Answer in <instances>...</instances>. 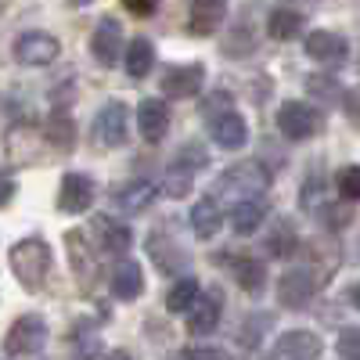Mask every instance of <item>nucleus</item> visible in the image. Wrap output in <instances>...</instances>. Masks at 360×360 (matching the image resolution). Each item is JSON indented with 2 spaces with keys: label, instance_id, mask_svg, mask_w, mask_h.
<instances>
[{
  "label": "nucleus",
  "instance_id": "37998d69",
  "mask_svg": "<svg viewBox=\"0 0 360 360\" xmlns=\"http://www.w3.org/2000/svg\"><path fill=\"white\" fill-rule=\"evenodd\" d=\"M72 4H76V8H83V4H90V0H72Z\"/></svg>",
  "mask_w": 360,
  "mask_h": 360
},
{
  "label": "nucleus",
  "instance_id": "a878e982",
  "mask_svg": "<svg viewBox=\"0 0 360 360\" xmlns=\"http://www.w3.org/2000/svg\"><path fill=\"white\" fill-rule=\"evenodd\" d=\"M152 65H155V47H152V40L134 37L130 47H127V72H130L134 79H144L148 72H152Z\"/></svg>",
  "mask_w": 360,
  "mask_h": 360
},
{
  "label": "nucleus",
  "instance_id": "58836bf2",
  "mask_svg": "<svg viewBox=\"0 0 360 360\" xmlns=\"http://www.w3.org/2000/svg\"><path fill=\"white\" fill-rule=\"evenodd\" d=\"M15 198V180H11V173H0V205H8Z\"/></svg>",
  "mask_w": 360,
  "mask_h": 360
},
{
  "label": "nucleus",
  "instance_id": "4c0bfd02",
  "mask_svg": "<svg viewBox=\"0 0 360 360\" xmlns=\"http://www.w3.org/2000/svg\"><path fill=\"white\" fill-rule=\"evenodd\" d=\"M159 4H162V0H123V8H127L130 15H137V18L155 15V11H159Z\"/></svg>",
  "mask_w": 360,
  "mask_h": 360
},
{
  "label": "nucleus",
  "instance_id": "e433bc0d",
  "mask_svg": "<svg viewBox=\"0 0 360 360\" xmlns=\"http://www.w3.org/2000/svg\"><path fill=\"white\" fill-rule=\"evenodd\" d=\"M342 108H346V115H349V123L360 130V86H353V90H346V98H342Z\"/></svg>",
  "mask_w": 360,
  "mask_h": 360
},
{
  "label": "nucleus",
  "instance_id": "bb28decb",
  "mask_svg": "<svg viewBox=\"0 0 360 360\" xmlns=\"http://www.w3.org/2000/svg\"><path fill=\"white\" fill-rule=\"evenodd\" d=\"M148 252H152V259L159 263V270H166V274H173V270H180L188 263V256L180 252V245L166 242V234H152V238H148Z\"/></svg>",
  "mask_w": 360,
  "mask_h": 360
},
{
  "label": "nucleus",
  "instance_id": "f257e3e1",
  "mask_svg": "<svg viewBox=\"0 0 360 360\" xmlns=\"http://www.w3.org/2000/svg\"><path fill=\"white\" fill-rule=\"evenodd\" d=\"M8 263H11V274L18 278V285L37 292L47 285V274H51V245L44 238H22V242L11 245Z\"/></svg>",
  "mask_w": 360,
  "mask_h": 360
},
{
  "label": "nucleus",
  "instance_id": "4468645a",
  "mask_svg": "<svg viewBox=\"0 0 360 360\" xmlns=\"http://www.w3.org/2000/svg\"><path fill=\"white\" fill-rule=\"evenodd\" d=\"M321 339L307 328H295V332H285L274 349H270V360H317L321 356Z\"/></svg>",
  "mask_w": 360,
  "mask_h": 360
},
{
  "label": "nucleus",
  "instance_id": "2f4dec72",
  "mask_svg": "<svg viewBox=\"0 0 360 360\" xmlns=\"http://www.w3.org/2000/svg\"><path fill=\"white\" fill-rule=\"evenodd\" d=\"M335 188L346 202H360V166H342L335 173Z\"/></svg>",
  "mask_w": 360,
  "mask_h": 360
},
{
  "label": "nucleus",
  "instance_id": "423d86ee",
  "mask_svg": "<svg viewBox=\"0 0 360 360\" xmlns=\"http://www.w3.org/2000/svg\"><path fill=\"white\" fill-rule=\"evenodd\" d=\"M314 292H317L314 270L310 266H292V270H285L281 281H278V303L288 307V310H307Z\"/></svg>",
  "mask_w": 360,
  "mask_h": 360
},
{
  "label": "nucleus",
  "instance_id": "c756f323",
  "mask_svg": "<svg viewBox=\"0 0 360 360\" xmlns=\"http://www.w3.org/2000/svg\"><path fill=\"white\" fill-rule=\"evenodd\" d=\"M295 249H299V238H295L292 224H288V220H278L274 231L266 234V252H270V256H278V259H288Z\"/></svg>",
  "mask_w": 360,
  "mask_h": 360
},
{
  "label": "nucleus",
  "instance_id": "c85d7f7f",
  "mask_svg": "<svg viewBox=\"0 0 360 360\" xmlns=\"http://www.w3.org/2000/svg\"><path fill=\"white\" fill-rule=\"evenodd\" d=\"M256 47V25L249 22V11L238 18L234 25H231V33H227V40H224V51L227 54H249Z\"/></svg>",
  "mask_w": 360,
  "mask_h": 360
},
{
  "label": "nucleus",
  "instance_id": "a19ab883",
  "mask_svg": "<svg viewBox=\"0 0 360 360\" xmlns=\"http://www.w3.org/2000/svg\"><path fill=\"white\" fill-rule=\"evenodd\" d=\"M349 303H353V307H356V310H360V281H356V285H353V288H349Z\"/></svg>",
  "mask_w": 360,
  "mask_h": 360
},
{
  "label": "nucleus",
  "instance_id": "cd10ccee",
  "mask_svg": "<svg viewBox=\"0 0 360 360\" xmlns=\"http://www.w3.org/2000/svg\"><path fill=\"white\" fill-rule=\"evenodd\" d=\"M44 130H47V141L54 144V148H69L76 144V127H72V115L69 112H62V108H54L51 112V119L44 123Z\"/></svg>",
  "mask_w": 360,
  "mask_h": 360
},
{
  "label": "nucleus",
  "instance_id": "0eeeda50",
  "mask_svg": "<svg viewBox=\"0 0 360 360\" xmlns=\"http://www.w3.org/2000/svg\"><path fill=\"white\" fill-rule=\"evenodd\" d=\"M65 252H69V263H72V274L79 281L83 292H90L98 285V259H94V242L83 234V231H69L65 234Z\"/></svg>",
  "mask_w": 360,
  "mask_h": 360
},
{
  "label": "nucleus",
  "instance_id": "ddd939ff",
  "mask_svg": "<svg viewBox=\"0 0 360 360\" xmlns=\"http://www.w3.org/2000/svg\"><path fill=\"white\" fill-rule=\"evenodd\" d=\"M307 54L314 62L328 65V69H339L346 58H349V44L342 33H332V29H317V33L307 37Z\"/></svg>",
  "mask_w": 360,
  "mask_h": 360
},
{
  "label": "nucleus",
  "instance_id": "2eb2a0df",
  "mask_svg": "<svg viewBox=\"0 0 360 360\" xmlns=\"http://www.w3.org/2000/svg\"><path fill=\"white\" fill-rule=\"evenodd\" d=\"M90 234H94V242L105 256H123L134 245V231L123 220H112V217H94Z\"/></svg>",
  "mask_w": 360,
  "mask_h": 360
},
{
  "label": "nucleus",
  "instance_id": "6e6552de",
  "mask_svg": "<svg viewBox=\"0 0 360 360\" xmlns=\"http://www.w3.org/2000/svg\"><path fill=\"white\" fill-rule=\"evenodd\" d=\"M188 155H180L173 166H169V173L162 176V195L166 198H184V195H191V184H195V169L198 166H205V155L198 152V144H188L184 148Z\"/></svg>",
  "mask_w": 360,
  "mask_h": 360
},
{
  "label": "nucleus",
  "instance_id": "f03ea898",
  "mask_svg": "<svg viewBox=\"0 0 360 360\" xmlns=\"http://www.w3.org/2000/svg\"><path fill=\"white\" fill-rule=\"evenodd\" d=\"M266 188H270V173H266V166L256 162V159L238 162V166L224 169V176H220V191L231 195L234 202H238V198H259Z\"/></svg>",
  "mask_w": 360,
  "mask_h": 360
},
{
  "label": "nucleus",
  "instance_id": "7ed1b4c3",
  "mask_svg": "<svg viewBox=\"0 0 360 360\" xmlns=\"http://www.w3.org/2000/svg\"><path fill=\"white\" fill-rule=\"evenodd\" d=\"M47 346V321L37 314H22L4 335V353L8 356H33Z\"/></svg>",
  "mask_w": 360,
  "mask_h": 360
},
{
  "label": "nucleus",
  "instance_id": "c9c22d12",
  "mask_svg": "<svg viewBox=\"0 0 360 360\" xmlns=\"http://www.w3.org/2000/svg\"><path fill=\"white\" fill-rule=\"evenodd\" d=\"M184 360H231V353L220 346H191L184 349Z\"/></svg>",
  "mask_w": 360,
  "mask_h": 360
},
{
  "label": "nucleus",
  "instance_id": "aec40b11",
  "mask_svg": "<svg viewBox=\"0 0 360 360\" xmlns=\"http://www.w3.org/2000/svg\"><path fill=\"white\" fill-rule=\"evenodd\" d=\"M224 18H227V0H191L188 33L191 37H213Z\"/></svg>",
  "mask_w": 360,
  "mask_h": 360
},
{
  "label": "nucleus",
  "instance_id": "39448f33",
  "mask_svg": "<svg viewBox=\"0 0 360 360\" xmlns=\"http://www.w3.org/2000/svg\"><path fill=\"white\" fill-rule=\"evenodd\" d=\"M321 112L307 101H285L278 108V130L288 137V141H310L321 134Z\"/></svg>",
  "mask_w": 360,
  "mask_h": 360
},
{
  "label": "nucleus",
  "instance_id": "1a4fd4ad",
  "mask_svg": "<svg viewBox=\"0 0 360 360\" xmlns=\"http://www.w3.org/2000/svg\"><path fill=\"white\" fill-rule=\"evenodd\" d=\"M127 127H130V112H127V105L123 101H108L98 115H94V141L101 144V148H119L127 141Z\"/></svg>",
  "mask_w": 360,
  "mask_h": 360
},
{
  "label": "nucleus",
  "instance_id": "5701e85b",
  "mask_svg": "<svg viewBox=\"0 0 360 360\" xmlns=\"http://www.w3.org/2000/svg\"><path fill=\"white\" fill-rule=\"evenodd\" d=\"M263 220H266V202H263V195H259V198H238L234 209H231V227H234V234H256Z\"/></svg>",
  "mask_w": 360,
  "mask_h": 360
},
{
  "label": "nucleus",
  "instance_id": "a211bd4d",
  "mask_svg": "<svg viewBox=\"0 0 360 360\" xmlns=\"http://www.w3.org/2000/svg\"><path fill=\"white\" fill-rule=\"evenodd\" d=\"M209 137L220 148H227V152H238V148H245V141H249V127L238 112H220V115L209 119Z\"/></svg>",
  "mask_w": 360,
  "mask_h": 360
},
{
  "label": "nucleus",
  "instance_id": "9b49d317",
  "mask_svg": "<svg viewBox=\"0 0 360 360\" xmlns=\"http://www.w3.org/2000/svg\"><path fill=\"white\" fill-rule=\"evenodd\" d=\"M188 314H191V317H188V332H191V335H209V332H217L220 314H224V292H220V288L198 292V299L191 303Z\"/></svg>",
  "mask_w": 360,
  "mask_h": 360
},
{
  "label": "nucleus",
  "instance_id": "f704fd0d",
  "mask_svg": "<svg viewBox=\"0 0 360 360\" xmlns=\"http://www.w3.org/2000/svg\"><path fill=\"white\" fill-rule=\"evenodd\" d=\"M321 209H324L321 217H324L328 227H346L349 217H353V209H349V205H321Z\"/></svg>",
  "mask_w": 360,
  "mask_h": 360
},
{
  "label": "nucleus",
  "instance_id": "6ab92c4d",
  "mask_svg": "<svg viewBox=\"0 0 360 360\" xmlns=\"http://www.w3.org/2000/svg\"><path fill=\"white\" fill-rule=\"evenodd\" d=\"M155 195H159V188L152 184V180H127L123 188H115L112 191V205L119 209V213H144L148 205L155 202Z\"/></svg>",
  "mask_w": 360,
  "mask_h": 360
},
{
  "label": "nucleus",
  "instance_id": "20e7f679",
  "mask_svg": "<svg viewBox=\"0 0 360 360\" xmlns=\"http://www.w3.org/2000/svg\"><path fill=\"white\" fill-rule=\"evenodd\" d=\"M58 54H62V44H58V37L44 33V29H29V33L15 40V58L25 69H47L58 62Z\"/></svg>",
  "mask_w": 360,
  "mask_h": 360
},
{
  "label": "nucleus",
  "instance_id": "72a5a7b5",
  "mask_svg": "<svg viewBox=\"0 0 360 360\" xmlns=\"http://www.w3.org/2000/svg\"><path fill=\"white\" fill-rule=\"evenodd\" d=\"M335 349L342 360H360V328H346L335 342Z\"/></svg>",
  "mask_w": 360,
  "mask_h": 360
},
{
  "label": "nucleus",
  "instance_id": "412c9836",
  "mask_svg": "<svg viewBox=\"0 0 360 360\" xmlns=\"http://www.w3.org/2000/svg\"><path fill=\"white\" fill-rule=\"evenodd\" d=\"M220 227H224V209H220V202H217L213 195H205L202 202H195V209H191V231L202 238V242L217 238Z\"/></svg>",
  "mask_w": 360,
  "mask_h": 360
},
{
  "label": "nucleus",
  "instance_id": "dca6fc26",
  "mask_svg": "<svg viewBox=\"0 0 360 360\" xmlns=\"http://www.w3.org/2000/svg\"><path fill=\"white\" fill-rule=\"evenodd\" d=\"M202 86H205V69H202L198 62H191V65H176L173 72L162 76V94L173 98V101H184V98L202 94Z\"/></svg>",
  "mask_w": 360,
  "mask_h": 360
},
{
  "label": "nucleus",
  "instance_id": "f3484780",
  "mask_svg": "<svg viewBox=\"0 0 360 360\" xmlns=\"http://www.w3.org/2000/svg\"><path fill=\"white\" fill-rule=\"evenodd\" d=\"M137 130L148 144H159L169 134V108L159 98H144L137 105Z\"/></svg>",
  "mask_w": 360,
  "mask_h": 360
},
{
  "label": "nucleus",
  "instance_id": "ea45409f",
  "mask_svg": "<svg viewBox=\"0 0 360 360\" xmlns=\"http://www.w3.org/2000/svg\"><path fill=\"white\" fill-rule=\"evenodd\" d=\"M227 105H231V94H224V90H217V98L202 105V115H209V112H220V108H227Z\"/></svg>",
  "mask_w": 360,
  "mask_h": 360
},
{
  "label": "nucleus",
  "instance_id": "4be33fe9",
  "mask_svg": "<svg viewBox=\"0 0 360 360\" xmlns=\"http://www.w3.org/2000/svg\"><path fill=\"white\" fill-rule=\"evenodd\" d=\"M144 292V274H141V263L123 259L112 270V295L123 299V303H134V299Z\"/></svg>",
  "mask_w": 360,
  "mask_h": 360
},
{
  "label": "nucleus",
  "instance_id": "393cba45",
  "mask_svg": "<svg viewBox=\"0 0 360 360\" xmlns=\"http://www.w3.org/2000/svg\"><path fill=\"white\" fill-rule=\"evenodd\" d=\"M231 274H234V281L242 285L245 292H263V285H266V266L259 263V259H252V256H238V259H231Z\"/></svg>",
  "mask_w": 360,
  "mask_h": 360
},
{
  "label": "nucleus",
  "instance_id": "7c9ffc66",
  "mask_svg": "<svg viewBox=\"0 0 360 360\" xmlns=\"http://www.w3.org/2000/svg\"><path fill=\"white\" fill-rule=\"evenodd\" d=\"M198 281L195 278H180L173 288H169V295H166V310L169 314H188L191 310V303H195V299H198Z\"/></svg>",
  "mask_w": 360,
  "mask_h": 360
},
{
  "label": "nucleus",
  "instance_id": "79ce46f5",
  "mask_svg": "<svg viewBox=\"0 0 360 360\" xmlns=\"http://www.w3.org/2000/svg\"><path fill=\"white\" fill-rule=\"evenodd\" d=\"M105 360H134V356H130V353H123V349H115V353H108Z\"/></svg>",
  "mask_w": 360,
  "mask_h": 360
},
{
  "label": "nucleus",
  "instance_id": "b1692460",
  "mask_svg": "<svg viewBox=\"0 0 360 360\" xmlns=\"http://www.w3.org/2000/svg\"><path fill=\"white\" fill-rule=\"evenodd\" d=\"M266 33H270V40H295L303 33V15L292 8H274L266 15Z\"/></svg>",
  "mask_w": 360,
  "mask_h": 360
},
{
  "label": "nucleus",
  "instance_id": "f8f14e48",
  "mask_svg": "<svg viewBox=\"0 0 360 360\" xmlns=\"http://www.w3.org/2000/svg\"><path fill=\"white\" fill-rule=\"evenodd\" d=\"M90 202H94V180L86 173H65L62 188H58V209L69 217H79L90 209Z\"/></svg>",
  "mask_w": 360,
  "mask_h": 360
},
{
  "label": "nucleus",
  "instance_id": "473e14b6",
  "mask_svg": "<svg viewBox=\"0 0 360 360\" xmlns=\"http://www.w3.org/2000/svg\"><path fill=\"white\" fill-rule=\"evenodd\" d=\"M307 90H310L314 98H321L324 105H335L339 94H342L339 83H335V79H328V76H310V79H307Z\"/></svg>",
  "mask_w": 360,
  "mask_h": 360
},
{
  "label": "nucleus",
  "instance_id": "9d476101",
  "mask_svg": "<svg viewBox=\"0 0 360 360\" xmlns=\"http://www.w3.org/2000/svg\"><path fill=\"white\" fill-rule=\"evenodd\" d=\"M90 54H94V62L112 69L119 58H123V25L115 18H101L94 37H90Z\"/></svg>",
  "mask_w": 360,
  "mask_h": 360
}]
</instances>
